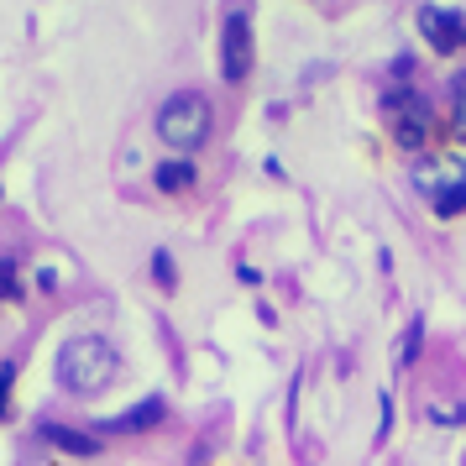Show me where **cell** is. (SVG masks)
<instances>
[{
  "label": "cell",
  "instance_id": "cell-1",
  "mask_svg": "<svg viewBox=\"0 0 466 466\" xmlns=\"http://www.w3.org/2000/svg\"><path fill=\"white\" fill-rule=\"evenodd\" d=\"M121 372V357L106 336H74L58 351V382L68 393H106Z\"/></svg>",
  "mask_w": 466,
  "mask_h": 466
},
{
  "label": "cell",
  "instance_id": "cell-2",
  "mask_svg": "<svg viewBox=\"0 0 466 466\" xmlns=\"http://www.w3.org/2000/svg\"><path fill=\"white\" fill-rule=\"evenodd\" d=\"M210 127H215V116H210V106H205V95H194V89L173 95L168 106L157 110V137H163L173 152H194L210 137Z\"/></svg>",
  "mask_w": 466,
  "mask_h": 466
},
{
  "label": "cell",
  "instance_id": "cell-3",
  "mask_svg": "<svg viewBox=\"0 0 466 466\" xmlns=\"http://www.w3.org/2000/svg\"><path fill=\"white\" fill-rule=\"evenodd\" d=\"M252 68V5L247 0H231L226 5V32H220V74L241 85Z\"/></svg>",
  "mask_w": 466,
  "mask_h": 466
},
{
  "label": "cell",
  "instance_id": "cell-4",
  "mask_svg": "<svg viewBox=\"0 0 466 466\" xmlns=\"http://www.w3.org/2000/svg\"><path fill=\"white\" fill-rule=\"evenodd\" d=\"M382 121L393 127L399 147H409V152L430 142V106H424L414 89H388L382 95Z\"/></svg>",
  "mask_w": 466,
  "mask_h": 466
},
{
  "label": "cell",
  "instance_id": "cell-5",
  "mask_svg": "<svg viewBox=\"0 0 466 466\" xmlns=\"http://www.w3.org/2000/svg\"><path fill=\"white\" fill-rule=\"evenodd\" d=\"M420 32L430 37L435 53H461V47H466V16H461V11L424 5V11H420Z\"/></svg>",
  "mask_w": 466,
  "mask_h": 466
},
{
  "label": "cell",
  "instance_id": "cell-6",
  "mask_svg": "<svg viewBox=\"0 0 466 466\" xmlns=\"http://www.w3.org/2000/svg\"><path fill=\"white\" fill-rule=\"evenodd\" d=\"M163 414H168V403H163V399H142L137 409H127V414L100 420L95 430H110V435H142V430H157V424H163Z\"/></svg>",
  "mask_w": 466,
  "mask_h": 466
},
{
  "label": "cell",
  "instance_id": "cell-7",
  "mask_svg": "<svg viewBox=\"0 0 466 466\" xmlns=\"http://www.w3.org/2000/svg\"><path fill=\"white\" fill-rule=\"evenodd\" d=\"M456 184H466V168L456 163V157H430V163L414 168V189H424L430 199L445 194V189H456Z\"/></svg>",
  "mask_w": 466,
  "mask_h": 466
},
{
  "label": "cell",
  "instance_id": "cell-8",
  "mask_svg": "<svg viewBox=\"0 0 466 466\" xmlns=\"http://www.w3.org/2000/svg\"><path fill=\"white\" fill-rule=\"evenodd\" d=\"M37 430H43V441H53L58 451H74V456H95V451H100V441L85 435V430H74V424L47 420V424H37Z\"/></svg>",
  "mask_w": 466,
  "mask_h": 466
},
{
  "label": "cell",
  "instance_id": "cell-9",
  "mask_svg": "<svg viewBox=\"0 0 466 466\" xmlns=\"http://www.w3.org/2000/svg\"><path fill=\"white\" fill-rule=\"evenodd\" d=\"M152 184H157L163 194L189 189V184H194V163H189V157H173V163H157V168H152Z\"/></svg>",
  "mask_w": 466,
  "mask_h": 466
},
{
  "label": "cell",
  "instance_id": "cell-10",
  "mask_svg": "<svg viewBox=\"0 0 466 466\" xmlns=\"http://www.w3.org/2000/svg\"><path fill=\"white\" fill-rule=\"evenodd\" d=\"M461 210H466V184H456V189L435 194V215H441V220H456Z\"/></svg>",
  "mask_w": 466,
  "mask_h": 466
},
{
  "label": "cell",
  "instance_id": "cell-11",
  "mask_svg": "<svg viewBox=\"0 0 466 466\" xmlns=\"http://www.w3.org/2000/svg\"><path fill=\"white\" fill-rule=\"evenodd\" d=\"M152 278H157L163 289H173V283H178V273H173V257H168V252H152Z\"/></svg>",
  "mask_w": 466,
  "mask_h": 466
},
{
  "label": "cell",
  "instance_id": "cell-12",
  "mask_svg": "<svg viewBox=\"0 0 466 466\" xmlns=\"http://www.w3.org/2000/svg\"><path fill=\"white\" fill-rule=\"evenodd\" d=\"M11 382H16V367L0 361V420H5V409H11Z\"/></svg>",
  "mask_w": 466,
  "mask_h": 466
},
{
  "label": "cell",
  "instance_id": "cell-13",
  "mask_svg": "<svg viewBox=\"0 0 466 466\" xmlns=\"http://www.w3.org/2000/svg\"><path fill=\"white\" fill-rule=\"evenodd\" d=\"M11 294H16V262L5 257V262H0V299H11Z\"/></svg>",
  "mask_w": 466,
  "mask_h": 466
},
{
  "label": "cell",
  "instance_id": "cell-14",
  "mask_svg": "<svg viewBox=\"0 0 466 466\" xmlns=\"http://www.w3.org/2000/svg\"><path fill=\"white\" fill-rule=\"evenodd\" d=\"M414 351H420V325H414V330H409V336H403V361L414 357Z\"/></svg>",
  "mask_w": 466,
  "mask_h": 466
},
{
  "label": "cell",
  "instance_id": "cell-15",
  "mask_svg": "<svg viewBox=\"0 0 466 466\" xmlns=\"http://www.w3.org/2000/svg\"><path fill=\"white\" fill-rule=\"evenodd\" d=\"M456 137H461V142H466V95H461V100H456Z\"/></svg>",
  "mask_w": 466,
  "mask_h": 466
}]
</instances>
